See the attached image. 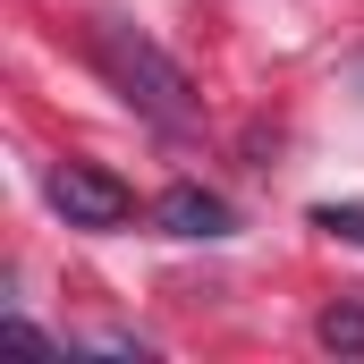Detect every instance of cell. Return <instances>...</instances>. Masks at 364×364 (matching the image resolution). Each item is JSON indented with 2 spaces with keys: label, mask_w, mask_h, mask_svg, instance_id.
Segmentation results:
<instances>
[{
  "label": "cell",
  "mask_w": 364,
  "mask_h": 364,
  "mask_svg": "<svg viewBox=\"0 0 364 364\" xmlns=\"http://www.w3.org/2000/svg\"><path fill=\"white\" fill-rule=\"evenodd\" d=\"M153 220H161L170 237H229V229H237V212H229L212 186H170V195L153 203Z\"/></svg>",
  "instance_id": "obj_3"
},
{
  "label": "cell",
  "mask_w": 364,
  "mask_h": 364,
  "mask_svg": "<svg viewBox=\"0 0 364 364\" xmlns=\"http://www.w3.org/2000/svg\"><path fill=\"white\" fill-rule=\"evenodd\" d=\"M43 195H51V212H60L68 229H119V220L136 212L127 178H110L102 161H60V170L43 178Z\"/></svg>",
  "instance_id": "obj_2"
},
{
  "label": "cell",
  "mask_w": 364,
  "mask_h": 364,
  "mask_svg": "<svg viewBox=\"0 0 364 364\" xmlns=\"http://www.w3.org/2000/svg\"><path fill=\"white\" fill-rule=\"evenodd\" d=\"M314 339H322L331 356H364V296H331V305L314 314Z\"/></svg>",
  "instance_id": "obj_4"
},
{
  "label": "cell",
  "mask_w": 364,
  "mask_h": 364,
  "mask_svg": "<svg viewBox=\"0 0 364 364\" xmlns=\"http://www.w3.org/2000/svg\"><path fill=\"white\" fill-rule=\"evenodd\" d=\"M93 60H102V77L127 93L144 119H161V127H186L195 119V85H186V68L170 60V51H153L136 26H93Z\"/></svg>",
  "instance_id": "obj_1"
},
{
  "label": "cell",
  "mask_w": 364,
  "mask_h": 364,
  "mask_svg": "<svg viewBox=\"0 0 364 364\" xmlns=\"http://www.w3.org/2000/svg\"><path fill=\"white\" fill-rule=\"evenodd\" d=\"M314 229H331V237L364 246V203H314Z\"/></svg>",
  "instance_id": "obj_5"
}]
</instances>
